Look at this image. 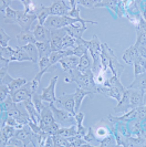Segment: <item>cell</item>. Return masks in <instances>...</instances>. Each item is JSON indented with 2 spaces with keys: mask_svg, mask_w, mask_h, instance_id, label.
I'll use <instances>...</instances> for the list:
<instances>
[{
  "mask_svg": "<svg viewBox=\"0 0 146 147\" xmlns=\"http://www.w3.org/2000/svg\"><path fill=\"white\" fill-rule=\"evenodd\" d=\"M53 122H55L54 116H53V112H52L51 107H50V104H48L45 106L41 113H40V122H39V125L41 127V129H43L44 127L49 126L50 124H52Z\"/></svg>",
  "mask_w": 146,
  "mask_h": 147,
  "instance_id": "18",
  "label": "cell"
},
{
  "mask_svg": "<svg viewBox=\"0 0 146 147\" xmlns=\"http://www.w3.org/2000/svg\"><path fill=\"white\" fill-rule=\"evenodd\" d=\"M22 105H23V107L26 109V111L28 112L31 121H33L34 123L39 124V122H40V113L36 111V106H34V104L32 102V97L26 100V101H23V102H22Z\"/></svg>",
  "mask_w": 146,
  "mask_h": 147,
  "instance_id": "19",
  "label": "cell"
},
{
  "mask_svg": "<svg viewBox=\"0 0 146 147\" xmlns=\"http://www.w3.org/2000/svg\"><path fill=\"white\" fill-rule=\"evenodd\" d=\"M33 34L38 42H50L51 40V30L43 24L36 23L33 28Z\"/></svg>",
  "mask_w": 146,
  "mask_h": 147,
  "instance_id": "12",
  "label": "cell"
},
{
  "mask_svg": "<svg viewBox=\"0 0 146 147\" xmlns=\"http://www.w3.org/2000/svg\"><path fill=\"white\" fill-rule=\"evenodd\" d=\"M1 134L5 135L7 138H11L14 137L16 134V127L14 126H9V125H5L3 127H1Z\"/></svg>",
  "mask_w": 146,
  "mask_h": 147,
  "instance_id": "46",
  "label": "cell"
},
{
  "mask_svg": "<svg viewBox=\"0 0 146 147\" xmlns=\"http://www.w3.org/2000/svg\"><path fill=\"white\" fill-rule=\"evenodd\" d=\"M53 137V144L55 147H60V146H69V142H68V138L66 137H63L59 134H55V135H52Z\"/></svg>",
  "mask_w": 146,
  "mask_h": 147,
  "instance_id": "44",
  "label": "cell"
},
{
  "mask_svg": "<svg viewBox=\"0 0 146 147\" xmlns=\"http://www.w3.org/2000/svg\"><path fill=\"white\" fill-rule=\"evenodd\" d=\"M76 22H85V23H91V24H97L96 21H91V20H87V19H82V20H79V19H75V18H72L70 16H50L47 21L44 23V26L47 28H49L50 30L53 29H61V28H66L68 26H71V24H74Z\"/></svg>",
  "mask_w": 146,
  "mask_h": 147,
  "instance_id": "2",
  "label": "cell"
},
{
  "mask_svg": "<svg viewBox=\"0 0 146 147\" xmlns=\"http://www.w3.org/2000/svg\"><path fill=\"white\" fill-rule=\"evenodd\" d=\"M16 39H17L18 47H23V45H27L29 43H36V42L33 31H31V30H22L20 33L17 34Z\"/></svg>",
  "mask_w": 146,
  "mask_h": 147,
  "instance_id": "16",
  "label": "cell"
},
{
  "mask_svg": "<svg viewBox=\"0 0 146 147\" xmlns=\"http://www.w3.org/2000/svg\"><path fill=\"white\" fill-rule=\"evenodd\" d=\"M128 88L141 90V91H144L146 93V73L139 74L137 76H135L134 82L132 83Z\"/></svg>",
  "mask_w": 146,
  "mask_h": 147,
  "instance_id": "29",
  "label": "cell"
},
{
  "mask_svg": "<svg viewBox=\"0 0 146 147\" xmlns=\"http://www.w3.org/2000/svg\"><path fill=\"white\" fill-rule=\"evenodd\" d=\"M63 1H66V2H68V3H69V0H63Z\"/></svg>",
  "mask_w": 146,
  "mask_h": 147,
  "instance_id": "57",
  "label": "cell"
},
{
  "mask_svg": "<svg viewBox=\"0 0 146 147\" xmlns=\"http://www.w3.org/2000/svg\"><path fill=\"white\" fill-rule=\"evenodd\" d=\"M141 16H142V18L144 19L146 21V9H143V10H141Z\"/></svg>",
  "mask_w": 146,
  "mask_h": 147,
  "instance_id": "56",
  "label": "cell"
},
{
  "mask_svg": "<svg viewBox=\"0 0 146 147\" xmlns=\"http://www.w3.org/2000/svg\"><path fill=\"white\" fill-rule=\"evenodd\" d=\"M32 62V60L28 55V53L23 51L20 47H16V53L15 55L10 59V62Z\"/></svg>",
  "mask_w": 146,
  "mask_h": 147,
  "instance_id": "28",
  "label": "cell"
},
{
  "mask_svg": "<svg viewBox=\"0 0 146 147\" xmlns=\"http://www.w3.org/2000/svg\"><path fill=\"white\" fill-rule=\"evenodd\" d=\"M79 61H80L79 57H76V55H69V57H66V58L60 60L59 63H60V65L62 67V70L66 73H69L70 71H72L73 69L78 67Z\"/></svg>",
  "mask_w": 146,
  "mask_h": 147,
  "instance_id": "15",
  "label": "cell"
},
{
  "mask_svg": "<svg viewBox=\"0 0 146 147\" xmlns=\"http://www.w3.org/2000/svg\"><path fill=\"white\" fill-rule=\"evenodd\" d=\"M137 57H139L137 48L135 45H131L128 49H126L124 51L122 59H123V61H124L126 64H133Z\"/></svg>",
  "mask_w": 146,
  "mask_h": 147,
  "instance_id": "25",
  "label": "cell"
},
{
  "mask_svg": "<svg viewBox=\"0 0 146 147\" xmlns=\"http://www.w3.org/2000/svg\"><path fill=\"white\" fill-rule=\"evenodd\" d=\"M32 94L33 93H32V90H31V82H27L19 90H17L16 92L11 93V96H12V98H14V101L16 103L19 104L22 103L26 100H28V98H31Z\"/></svg>",
  "mask_w": 146,
  "mask_h": 147,
  "instance_id": "9",
  "label": "cell"
},
{
  "mask_svg": "<svg viewBox=\"0 0 146 147\" xmlns=\"http://www.w3.org/2000/svg\"><path fill=\"white\" fill-rule=\"evenodd\" d=\"M136 48L145 47L146 45V32L136 29V42L134 44Z\"/></svg>",
  "mask_w": 146,
  "mask_h": 147,
  "instance_id": "42",
  "label": "cell"
},
{
  "mask_svg": "<svg viewBox=\"0 0 146 147\" xmlns=\"http://www.w3.org/2000/svg\"><path fill=\"white\" fill-rule=\"evenodd\" d=\"M21 3L23 5L24 11L29 12V13H36L38 7L36 6V3L33 2V0H21Z\"/></svg>",
  "mask_w": 146,
  "mask_h": 147,
  "instance_id": "41",
  "label": "cell"
},
{
  "mask_svg": "<svg viewBox=\"0 0 146 147\" xmlns=\"http://www.w3.org/2000/svg\"><path fill=\"white\" fill-rule=\"evenodd\" d=\"M128 90V94H130V105L131 109H136L139 106L145 105L144 104V91L141 90H136V88H127Z\"/></svg>",
  "mask_w": 146,
  "mask_h": 147,
  "instance_id": "13",
  "label": "cell"
},
{
  "mask_svg": "<svg viewBox=\"0 0 146 147\" xmlns=\"http://www.w3.org/2000/svg\"><path fill=\"white\" fill-rule=\"evenodd\" d=\"M89 95H94L93 92H90V91H87L82 88H76L75 92H74V100H75V112L78 113L80 111L81 104L83 102V100Z\"/></svg>",
  "mask_w": 146,
  "mask_h": 147,
  "instance_id": "20",
  "label": "cell"
},
{
  "mask_svg": "<svg viewBox=\"0 0 146 147\" xmlns=\"http://www.w3.org/2000/svg\"><path fill=\"white\" fill-rule=\"evenodd\" d=\"M76 39L73 38L72 36H70L69 33H66L64 38H63V41H62V49L66 50V49H74L76 47Z\"/></svg>",
  "mask_w": 146,
  "mask_h": 147,
  "instance_id": "38",
  "label": "cell"
},
{
  "mask_svg": "<svg viewBox=\"0 0 146 147\" xmlns=\"http://www.w3.org/2000/svg\"><path fill=\"white\" fill-rule=\"evenodd\" d=\"M102 122L103 125L97 123L93 127V132H94V135L96 137V140H99V142H101L103 138L107 137L112 134V126H113V124H106L105 121H102Z\"/></svg>",
  "mask_w": 146,
  "mask_h": 147,
  "instance_id": "14",
  "label": "cell"
},
{
  "mask_svg": "<svg viewBox=\"0 0 146 147\" xmlns=\"http://www.w3.org/2000/svg\"><path fill=\"white\" fill-rule=\"evenodd\" d=\"M133 65H134V76L146 73V59L141 57L139 54V57L136 58V60L134 61Z\"/></svg>",
  "mask_w": 146,
  "mask_h": 147,
  "instance_id": "26",
  "label": "cell"
},
{
  "mask_svg": "<svg viewBox=\"0 0 146 147\" xmlns=\"http://www.w3.org/2000/svg\"><path fill=\"white\" fill-rule=\"evenodd\" d=\"M44 146H54V144H53V137H52V135H49V136L47 137V140H45V143H44Z\"/></svg>",
  "mask_w": 146,
  "mask_h": 147,
  "instance_id": "55",
  "label": "cell"
},
{
  "mask_svg": "<svg viewBox=\"0 0 146 147\" xmlns=\"http://www.w3.org/2000/svg\"><path fill=\"white\" fill-rule=\"evenodd\" d=\"M92 66H93V60L91 58L90 53H85L84 55H82L79 61V65H78V70L81 72H87L89 70H92Z\"/></svg>",
  "mask_w": 146,
  "mask_h": 147,
  "instance_id": "24",
  "label": "cell"
},
{
  "mask_svg": "<svg viewBox=\"0 0 146 147\" xmlns=\"http://www.w3.org/2000/svg\"><path fill=\"white\" fill-rule=\"evenodd\" d=\"M28 81H27L26 79H22V78L14 79L12 81L8 84V88H9V90H10V93H14V92H16L17 90H19V88H21V86H23Z\"/></svg>",
  "mask_w": 146,
  "mask_h": 147,
  "instance_id": "37",
  "label": "cell"
},
{
  "mask_svg": "<svg viewBox=\"0 0 146 147\" xmlns=\"http://www.w3.org/2000/svg\"><path fill=\"white\" fill-rule=\"evenodd\" d=\"M87 47L89 53L93 60L92 71L93 73H97L101 70V52H102V43L100 42L97 36H93L91 40H87Z\"/></svg>",
  "mask_w": 146,
  "mask_h": 147,
  "instance_id": "3",
  "label": "cell"
},
{
  "mask_svg": "<svg viewBox=\"0 0 146 147\" xmlns=\"http://www.w3.org/2000/svg\"><path fill=\"white\" fill-rule=\"evenodd\" d=\"M145 142H146V138H145Z\"/></svg>",
  "mask_w": 146,
  "mask_h": 147,
  "instance_id": "58",
  "label": "cell"
},
{
  "mask_svg": "<svg viewBox=\"0 0 146 147\" xmlns=\"http://www.w3.org/2000/svg\"><path fill=\"white\" fill-rule=\"evenodd\" d=\"M10 3H11V0H0V12H1V15H3L6 9L8 7H10Z\"/></svg>",
  "mask_w": 146,
  "mask_h": 147,
  "instance_id": "54",
  "label": "cell"
},
{
  "mask_svg": "<svg viewBox=\"0 0 146 147\" xmlns=\"http://www.w3.org/2000/svg\"><path fill=\"white\" fill-rule=\"evenodd\" d=\"M38 65L40 70H43V69H50V58L49 57H43V58H40L38 61Z\"/></svg>",
  "mask_w": 146,
  "mask_h": 147,
  "instance_id": "49",
  "label": "cell"
},
{
  "mask_svg": "<svg viewBox=\"0 0 146 147\" xmlns=\"http://www.w3.org/2000/svg\"><path fill=\"white\" fill-rule=\"evenodd\" d=\"M32 102H33L36 111H38L39 113H41V112L45 109V106L49 104V103H47V102H44L43 100L41 98V95H40V94H38L36 92L32 94Z\"/></svg>",
  "mask_w": 146,
  "mask_h": 147,
  "instance_id": "36",
  "label": "cell"
},
{
  "mask_svg": "<svg viewBox=\"0 0 146 147\" xmlns=\"http://www.w3.org/2000/svg\"><path fill=\"white\" fill-rule=\"evenodd\" d=\"M66 32L64 28L61 29H53L51 30V40H50V45H51L52 51H58L62 50V41L66 36Z\"/></svg>",
  "mask_w": 146,
  "mask_h": 147,
  "instance_id": "10",
  "label": "cell"
},
{
  "mask_svg": "<svg viewBox=\"0 0 146 147\" xmlns=\"http://www.w3.org/2000/svg\"><path fill=\"white\" fill-rule=\"evenodd\" d=\"M70 10V5L63 0H53V3L49 7L50 16H66Z\"/></svg>",
  "mask_w": 146,
  "mask_h": 147,
  "instance_id": "11",
  "label": "cell"
},
{
  "mask_svg": "<svg viewBox=\"0 0 146 147\" xmlns=\"http://www.w3.org/2000/svg\"><path fill=\"white\" fill-rule=\"evenodd\" d=\"M0 107H1V109H0L1 113H7V112H9L10 110H12V109L17 107V103L14 101V98H12L11 94L8 96L3 102H1V106H0Z\"/></svg>",
  "mask_w": 146,
  "mask_h": 147,
  "instance_id": "35",
  "label": "cell"
},
{
  "mask_svg": "<svg viewBox=\"0 0 146 147\" xmlns=\"http://www.w3.org/2000/svg\"><path fill=\"white\" fill-rule=\"evenodd\" d=\"M83 138L85 140V142H88V143H93L96 140V137H95L94 135V132H93V127H90L88 129V133L83 136Z\"/></svg>",
  "mask_w": 146,
  "mask_h": 147,
  "instance_id": "53",
  "label": "cell"
},
{
  "mask_svg": "<svg viewBox=\"0 0 146 147\" xmlns=\"http://www.w3.org/2000/svg\"><path fill=\"white\" fill-rule=\"evenodd\" d=\"M125 91H122V90H120V88H107L106 90V92H105V96H109V97H112V98H114V100H116L117 102H120L121 101V98H122V96L124 94Z\"/></svg>",
  "mask_w": 146,
  "mask_h": 147,
  "instance_id": "34",
  "label": "cell"
},
{
  "mask_svg": "<svg viewBox=\"0 0 146 147\" xmlns=\"http://www.w3.org/2000/svg\"><path fill=\"white\" fill-rule=\"evenodd\" d=\"M36 20H38V23L39 24H43L45 23L47 19L50 17V11H49V7H45L43 5H41L40 7L38 8L36 12Z\"/></svg>",
  "mask_w": 146,
  "mask_h": 147,
  "instance_id": "30",
  "label": "cell"
},
{
  "mask_svg": "<svg viewBox=\"0 0 146 147\" xmlns=\"http://www.w3.org/2000/svg\"><path fill=\"white\" fill-rule=\"evenodd\" d=\"M118 0H101L99 2L95 3L94 8H107L111 12H113L114 15L116 16L118 13Z\"/></svg>",
  "mask_w": 146,
  "mask_h": 147,
  "instance_id": "22",
  "label": "cell"
},
{
  "mask_svg": "<svg viewBox=\"0 0 146 147\" xmlns=\"http://www.w3.org/2000/svg\"><path fill=\"white\" fill-rule=\"evenodd\" d=\"M66 31L70 34L72 36L73 38L75 39H81L83 33L87 31V26H85V22H76L74 24H71V26H68L64 28Z\"/></svg>",
  "mask_w": 146,
  "mask_h": 147,
  "instance_id": "17",
  "label": "cell"
},
{
  "mask_svg": "<svg viewBox=\"0 0 146 147\" xmlns=\"http://www.w3.org/2000/svg\"><path fill=\"white\" fill-rule=\"evenodd\" d=\"M11 1H12V0H11ZM20 1H21V0H20Z\"/></svg>",
  "mask_w": 146,
  "mask_h": 147,
  "instance_id": "59",
  "label": "cell"
},
{
  "mask_svg": "<svg viewBox=\"0 0 146 147\" xmlns=\"http://www.w3.org/2000/svg\"><path fill=\"white\" fill-rule=\"evenodd\" d=\"M7 147H24V143L17 137H11L7 144Z\"/></svg>",
  "mask_w": 146,
  "mask_h": 147,
  "instance_id": "50",
  "label": "cell"
},
{
  "mask_svg": "<svg viewBox=\"0 0 146 147\" xmlns=\"http://www.w3.org/2000/svg\"><path fill=\"white\" fill-rule=\"evenodd\" d=\"M59 135L63 136V137H72V136H76L78 135V128H76V124L71 126H61L58 132Z\"/></svg>",
  "mask_w": 146,
  "mask_h": 147,
  "instance_id": "32",
  "label": "cell"
},
{
  "mask_svg": "<svg viewBox=\"0 0 146 147\" xmlns=\"http://www.w3.org/2000/svg\"><path fill=\"white\" fill-rule=\"evenodd\" d=\"M73 55V49H66V50H58V51H52L50 54V66L54 65L55 63H58L59 61L66 57Z\"/></svg>",
  "mask_w": 146,
  "mask_h": 147,
  "instance_id": "21",
  "label": "cell"
},
{
  "mask_svg": "<svg viewBox=\"0 0 146 147\" xmlns=\"http://www.w3.org/2000/svg\"><path fill=\"white\" fill-rule=\"evenodd\" d=\"M48 70H49V67H48V69H43V70H40V71L36 74V76L32 79V81H30L31 82V90H32V93H36V90L40 86V82H41L42 76H43L44 73H45Z\"/></svg>",
  "mask_w": 146,
  "mask_h": 147,
  "instance_id": "33",
  "label": "cell"
},
{
  "mask_svg": "<svg viewBox=\"0 0 146 147\" xmlns=\"http://www.w3.org/2000/svg\"><path fill=\"white\" fill-rule=\"evenodd\" d=\"M50 107H51L52 112H53V116H54L55 122H58L61 126H71L76 124L74 115L72 113H70L69 111L58 107L54 103L50 104Z\"/></svg>",
  "mask_w": 146,
  "mask_h": 147,
  "instance_id": "4",
  "label": "cell"
},
{
  "mask_svg": "<svg viewBox=\"0 0 146 147\" xmlns=\"http://www.w3.org/2000/svg\"><path fill=\"white\" fill-rule=\"evenodd\" d=\"M80 6L79 5H76L74 8H71V10L68 12V16H70V17H72V18H75V19H79V20H82V18H81L80 16Z\"/></svg>",
  "mask_w": 146,
  "mask_h": 147,
  "instance_id": "51",
  "label": "cell"
},
{
  "mask_svg": "<svg viewBox=\"0 0 146 147\" xmlns=\"http://www.w3.org/2000/svg\"><path fill=\"white\" fill-rule=\"evenodd\" d=\"M10 94L11 93H10V90L8 88V85L1 84V86H0V102H3Z\"/></svg>",
  "mask_w": 146,
  "mask_h": 147,
  "instance_id": "48",
  "label": "cell"
},
{
  "mask_svg": "<svg viewBox=\"0 0 146 147\" xmlns=\"http://www.w3.org/2000/svg\"><path fill=\"white\" fill-rule=\"evenodd\" d=\"M17 15L18 26L21 28V30H32L38 23L36 13H29L24 10H17Z\"/></svg>",
  "mask_w": 146,
  "mask_h": 147,
  "instance_id": "5",
  "label": "cell"
},
{
  "mask_svg": "<svg viewBox=\"0 0 146 147\" xmlns=\"http://www.w3.org/2000/svg\"><path fill=\"white\" fill-rule=\"evenodd\" d=\"M20 48L23 51H26L28 53V55L32 60V63H38V61H39V52H38L36 43H29L27 45L20 47Z\"/></svg>",
  "mask_w": 146,
  "mask_h": 147,
  "instance_id": "27",
  "label": "cell"
},
{
  "mask_svg": "<svg viewBox=\"0 0 146 147\" xmlns=\"http://www.w3.org/2000/svg\"><path fill=\"white\" fill-rule=\"evenodd\" d=\"M0 53H1V57H2V58L8 59L10 61V59L15 55L16 48H12V47H10V45H8V47H1V48H0Z\"/></svg>",
  "mask_w": 146,
  "mask_h": 147,
  "instance_id": "40",
  "label": "cell"
},
{
  "mask_svg": "<svg viewBox=\"0 0 146 147\" xmlns=\"http://www.w3.org/2000/svg\"><path fill=\"white\" fill-rule=\"evenodd\" d=\"M12 80H14V78H11L8 73V65L1 66V69H0V83L8 85Z\"/></svg>",
  "mask_w": 146,
  "mask_h": 147,
  "instance_id": "39",
  "label": "cell"
},
{
  "mask_svg": "<svg viewBox=\"0 0 146 147\" xmlns=\"http://www.w3.org/2000/svg\"><path fill=\"white\" fill-rule=\"evenodd\" d=\"M60 127H61V125L59 124L58 122H53V123L50 124L49 126L44 127L42 131H44L45 133H48L49 135H55V134H58Z\"/></svg>",
  "mask_w": 146,
  "mask_h": 147,
  "instance_id": "45",
  "label": "cell"
},
{
  "mask_svg": "<svg viewBox=\"0 0 146 147\" xmlns=\"http://www.w3.org/2000/svg\"><path fill=\"white\" fill-rule=\"evenodd\" d=\"M2 23L6 24H18V15H17V10H14L12 8L8 7L5 11L3 15H1Z\"/></svg>",
  "mask_w": 146,
  "mask_h": 147,
  "instance_id": "23",
  "label": "cell"
},
{
  "mask_svg": "<svg viewBox=\"0 0 146 147\" xmlns=\"http://www.w3.org/2000/svg\"><path fill=\"white\" fill-rule=\"evenodd\" d=\"M68 78L71 80V82H74L79 88L93 92L94 94L97 93V85L94 81V73L92 70L81 72L78 69H73L72 71L68 73Z\"/></svg>",
  "mask_w": 146,
  "mask_h": 147,
  "instance_id": "1",
  "label": "cell"
},
{
  "mask_svg": "<svg viewBox=\"0 0 146 147\" xmlns=\"http://www.w3.org/2000/svg\"><path fill=\"white\" fill-rule=\"evenodd\" d=\"M100 147H112V146H116V140H115V136L114 134L110 135L107 137L103 138L101 142H100Z\"/></svg>",
  "mask_w": 146,
  "mask_h": 147,
  "instance_id": "43",
  "label": "cell"
},
{
  "mask_svg": "<svg viewBox=\"0 0 146 147\" xmlns=\"http://www.w3.org/2000/svg\"><path fill=\"white\" fill-rule=\"evenodd\" d=\"M36 49L39 52V59L40 58H43V57H50L52 52L51 45L50 42H36Z\"/></svg>",
  "mask_w": 146,
  "mask_h": 147,
  "instance_id": "31",
  "label": "cell"
},
{
  "mask_svg": "<svg viewBox=\"0 0 146 147\" xmlns=\"http://www.w3.org/2000/svg\"><path fill=\"white\" fill-rule=\"evenodd\" d=\"M76 3H78L79 6H82V7H84V8L91 9V8H94L96 1H95V0H76Z\"/></svg>",
  "mask_w": 146,
  "mask_h": 147,
  "instance_id": "52",
  "label": "cell"
},
{
  "mask_svg": "<svg viewBox=\"0 0 146 147\" xmlns=\"http://www.w3.org/2000/svg\"><path fill=\"white\" fill-rule=\"evenodd\" d=\"M59 76H54L50 80V83L47 88H42V93L40 94L41 98L43 100L44 102L51 104L54 103L57 101V96H55V86H57V83H58Z\"/></svg>",
  "mask_w": 146,
  "mask_h": 147,
  "instance_id": "7",
  "label": "cell"
},
{
  "mask_svg": "<svg viewBox=\"0 0 146 147\" xmlns=\"http://www.w3.org/2000/svg\"><path fill=\"white\" fill-rule=\"evenodd\" d=\"M54 104L61 107L63 110L69 111L70 113H72L73 115H75V100H74V93L73 94H63L61 95L59 98H57V101L54 102Z\"/></svg>",
  "mask_w": 146,
  "mask_h": 147,
  "instance_id": "8",
  "label": "cell"
},
{
  "mask_svg": "<svg viewBox=\"0 0 146 147\" xmlns=\"http://www.w3.org/2000/svg\"><path fill=\"white\" fill-rule=\"evenodd\" d=\"M10 36L6 33V31L3 30V28H1L0 29V44H1V47H8L9 45V41H10Z\"/></svg>",
  "mask_w": 146,
  "mask_h": 147,
  "instance_id": "47",
  "label": "cell"
},
{
  "mask_svg": "<svg viewBox=\"0 0 146 147\" xmlns=\"http://www.w3.org/2000/svg\"><path fill=\"white\" fill-rule=\"evenodd\" d=\"M105 48H106V52H107V57H109V65L110 69L112 70V72L116 75L117 78H121V75L123 73L125 69V65L122 64L117 58L114 54V51L109 47V44L105 43Z\"/></svg>",
  "mask_w": 146,
  "mask_h": 147,
  "instance_id": "6",
  "label": "cell"
}]
</instances>
